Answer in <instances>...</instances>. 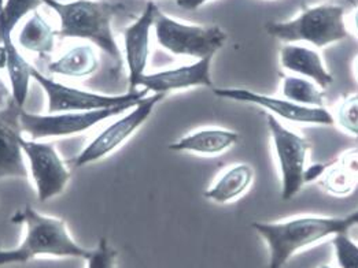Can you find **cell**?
<instances>
[{
	"label": "cell",
	"mask_w": 358,
	"mask_h": 268,
	"mask_svg": "<svg viewBox=\"0 0 358 268\" xmlns=\"http://www.w3.org/2000/svg\"><path fill=\"white\" fill-rule=\"evenodd\" d=\"M43 4L52 8L61 21L57 32L61 37L84 38L98 47L111 61L113 71L122 68V57L113 34V20L125 10L121 3L101 0H41Z\"/></svg>",
	"instance_id": "1"
},
{
	"label": "cell",
	"mask_w": 358,
	"mask_h": 268,
	"mask_svg": "<svg viewBox=\"0 0 358 268\" xmlns=\"http://www.w3.org/2000/svg\"><path fill=\"white\" fill-rule=\"evenodd\" d=\"M251 226L268 245V268H283L298 252L325 238L349 233L343 216L305 215L280 222H254Z\"/></svg>",
	"instance_id": "2"
},
{
	"label": "cell",
	"mask_w": 358,
	"mask_h": 268,
	"mask_svg": "<svg viewBox=\"0 0 358 268\" xmlns=\"http://www.w3.org/2000/svg\"><path fill=\"white\" fill-rule=\"evenodd\" d=\"M265 31L282 43H306L316 48L328 47L349 37L345 8L339 4L303 7L298 17L289 21L268 22Z\"/></svg>",
	"instance_id": "3"
},
{
	"label": "cell",
	"mask_w": 358,
	"mask_h": 268,
	"mask_svg": "<svg viewBox=\"0 0 358 268\" xmlns=\"http://www.w3.org/2000/svg\"><path fill=\"white\" fill-rule=\"evenodd\" d=\"M11 223L24 225L27 228L25 238L20 248L29 260L37 256L77 258L87 260L92 252V249H85L73 239L64 219L43 215L31 205L18 209L11 216Z\"/></svg>",
	"instance_id": "4"
},
{
	"label": "cell",
	"mask_w": 358,
	"mask_h": 268,
	"mask_svg": "<svg viewBox=\"0 0 358 268\" xmlns=\"http://www.w3.org/2000/svg\"><path fill=\"white\" fill-rule=\"evenodd\" d=\"M157 43L178 57L203 59L215 57L228 41L227 32L217 25H191L157 11L154 20Z\"/></svg>",
	"instance_id": "5"
},
{
	"label": "cell",
	"mask_w": 358,
	"mask_h": 268,
	"mask_svg": "<svg viewBox=\"0 0 358 268\" xmlns=\"http://www.w3.org/2000/svg\"><path fill=\"white\" fill-rule=\"evenodd\" d=\"M31 75L32 80L36 81L47 95L48 114L106 110L129 103H138L148 95L145 89H138L135 92H127L122 95H103L91 91H83L44 75L36 67H32Z\"/></svg>",
	"instance_id": "6"
},
{
	"label": "cell",
	"mask_w": 358,
	"mask_h": 268,
	"mask_svg": "<svg viewBox=\"0 0 358 268\" xmlns=\"http://www.w3.org/2000/svg\"><path fill=\"white\" fill-rule=\"evenodd\" d=\"M41 0H0V45L7 51V74L11 84L13 100L17 105H25L31 85L32 65L20 54L11 34L18 22L29 13H35Z\"/></svg>",
	"instance_id": "7"
},
{
	"label": "cell",
	"mask_w": 358,
	"mask_h": 268,
	"mask_svg": "<svg viewBox=\"0 0 358 268\" xmlns=\"http://www.w3.org/2000/svg\"><path fill=\"white\" fill-rule=\"evenodd\" d=\"M138 103H129L106 110L57 114H32L22 108L20 112L21 131L22 133L28 134L31 140L37 141H43L50 137H68L84 133L108 118L129 111Z\"/></svg>",
	"instance_id": "8"
},
{
	"label": "cell",
	"mask_w": 358,
	"mask_h": 268,
	"mask_svg": "<svg viewBox=\"0 0 358 268\" xmlns=\"http://www.w3.org/2000/svg\"><path fill=\"white\" fill-rule=\"evenodd\" d=\"M266 122L282 178V199L291 200L305 185L303 175L308 168L310 142L306 137L288 129L271 114H266Z\"/></svg>",
	"instance_id": "9"
},
{
	"label": "cell",
	"mask_w": 358,
	"mask_h": 268,
	"mask_svg": "<svg viewBox=\"0 0 358 268\" xmlns=\"http://www.w3.org/2000/svg\"><path fill=\"white\" fill-rule=\"evenodd\" d=\"M164 98L165 96L159 94H152L150 96L147 95L135 107L127 111L124 117L108 125L105 131L98 134L71 161V163L74 168H84L106 158L143 126L145 121L151 117L157 104Z\"/></svg>",
	"instance_id": "10"
},
{
	"label": "cell",
	"mask_w": 358,
	"mask_h": 268,
	"mask_svg": "<svg viewBox=\"0 0 358 268\" xmlns=\"http://www.w3.org/2000/svg\"><path fill=\"white\" fill-rule=\"evenodd\" d=\"M20 145L29 163V172L35 182L37 199L41 202L59 196L71 181L66 163L50 142L20 138Z\"/></svg>",
	"instance_id": "11"
},
{
	"label": "cell",
	"mask_w": 358,
	"mask_h": 268,
	"mask_svg": "<svg viewBox=\"0 0 358 268\" xmlns=\"http://www.w3.org/2000/svg\"><path fill=\"white\" fill-rule=\"evenodd\" d=\"M215 96L228 100L241 101L246 104L258 105L268 111L279 121L283 119L295 125H313V126H334V115L325 107H305L286 100L283 98L268 96L243 88H215Z\"/></svg>",
	"instance_id": "12"
},
{
	"label": "cell",
	"mask_w": 358,
	"mask_h": 268,
	"mask_svg": "<svg viewBox=\"0 0 358 268\" xmlns=\"http://www.w3.org/2000/svg\"><path fill=\"white\" fill-rule=\"evenodd\" d=\"M215 57H208L191 65L161 70L157 73L144 74L139 82V88L147 92L166 95L171 92L185 91L191 88L205 87L212 88V62Z\"/></svg>",
	"instance_id": "13"
},
{
	"label": "cell",
	"mask_w": 358,
	"mask_h": 268,
	"mask_svg": "<svg viewBox=\"0 0 358 268\" xmlns=\"http://www.w3.org/2000/svg\"><path fill=\"white\" fill-rule=\"evenodd\" d=\"M159 8L148 3L143 14L124 31L125 62L128 68V92L139 89V82L145 74L150 57V34L154 28L155 14Z\"/></svg>",
	"instance_id": "14"
},
{
	"label": "cell",
	"mask_w": 358,
	"mask_h": 268,
	"mask_svg": "<svg viewBox=\"0 0 358 268\" xmlns=\"http://www.w3.org/2000/svg\"><path fill=\"white\" fill-rule=\"evenodd\" d=\"M22 107L11 100L0 110V179L28 178L29 170L20 145L22 135L20 112Z\"/></svg>",
	"instance_id": "15"
},
{
	"label": "cell",
	"mask_w": 358,
	"mask_h": 268,
	"mask_svg": "<svg viewBox=\"0 0 358 268\" xmlns=\"http://www.w3.org/2000/svg\"><path fill=\"white\" fill-rule=\"evenodd\" d=\"M280 66L292 75L313 81L325 91L332 82L334 75L328 71L322 54L310 47L299 44H285L279 51Z\"/></svg>",
	"instance_id": "16"
},
{
	"label": "cell",
	"mask_w": 358,
	"mask_h": 268,
	"mask_svg": "<svg viewBox=\"0 0 358 268\" xmlns=\"http://www.w3.org/2000/svg\"><path fill=\"white\" fill-rule=\"evenodd\" d=\"M239 138V133L234 131L206 128L181 137L169 145V149L203 156H217L234 148Z\"/></svg>",
	"instance_id": "17"
},
{
	"label": "cell",
	"mask_w": 358,
	"mask_h": 268,
	"mask_svg": "<svg viewBox=\"0 0 358 268\" xmlns=\"http://www.w3.org/2000/svg\"><path fill=\"white\" fill-rule=\"evenodd\" d=\"M252 181L254 170L250 165H234L218 175L203 196L215 204H228L242 198L250 189Z\"/></svg>",
	"instance_id": "18"
},
{
	"label": "cell",
	"mask_w": 358,
	"mask_h": 268,
	"mask_svg": "<svg viewBox=\"0 0 358 268\" xmlns=\"http://www.w3.org/2000/svg\"><path fill=\"white\" fill-rule=\"evenodd\" d=\"M101 65L98 52L91 45L73 47L66 54L48 65V71L69 78H85L92 75Z\"/></svg>",
	"instance_id": "19"
},
{
	"label": "cell",
	"mask_w": 358,
	"mask_h": 268,
	"mask_svg": "<svg viewBox=\"0 0 358 268\" xmlns=\"http://www.w3.org/2000/svg\"><path fill=\"white\" fill-rule=\"evenodd\" d=\"M55 36L57 32L51 28V25L35 11L20 31L17 43L21 48L43 58L54 51Z\"/></svg>",
	"instance_id": "20"
},
{
	"label": "cell",
	"mask_w": 358,
	"mask_h": 268,
	"mask_svg": "<svg viewBox=\"0 0 358 268\" xmlns=\"http://www.w3.org/2000/svg\"><path fill=\"white\" fill-rule=\"evenodd\" d=\"M280 94L283 99L305 107H324L325 104V91L313 81L292 74L283 77Z\"/></svg>",
	"instance_id": "21"
},
{
	"label": "cell",
	"mask_w": 358,
	"mask_h": 268,
	"mask_svg": "<svg viewBox=\"0 0 358 268\" xmlns=\"http://www.w3.org/2000/svg\"><path fill=\"white\" fill-rule=\"evenodd\" d=\"M320 184L327 193L336 198H346L352 195L358 186L357 181L336 161L334 163H328L320 178Z\"/></svg>",
	"instance_id": "22"
},
{
	"label": "cell",
	"mask_w": 358,
	"mask_h": 268,
	"mask_svg": "<svg viewBox=\"0 0 358 268\" xmlns=\"http://www.w3.org/2000/svg\"><path fill=\"white\" fill-rule=\"evenodd\" d=\"M334 119L345 133L358 140V94L346 95L339 101Z\"/></svg>",
	"instance_id": "23"
},
{
	"label": "cell",
	"mask_w": 358,
	"mask_h": 268,
	"mask_svg": "<svg viewBox=\"0 0 358 268\" xmlns=\"http://www.w3.org/2000/svg\"><path fill=\"white\" fill-rule=\"evenodd\" d=\"M332 245L339 267L358 268V245L348 233L335 235Z\"/></svg>",
	"instance_id": "24"
},
{
	"label": "cell",
	"mask_w": 358,
	"mask_h": 268,
	"mask_svg": "<svg viewBox=\"0 0 358 268\" xmlns=\"http://www.w3.org/2000/svg\"><path fill=\"white\" fill-rule=\"evenodd\" d=\"M117 252L106 238H101L96 248L92 249L87 259V268H115Z\"/></svg>",
	"instance_id": "25"
},
{
	"label": "cell",
	"mask_w": 358,
	"mask_h": 268,
	"mask_svg": "<svg viewBox=\"0 0 358 268\" xmlns=\"http://www.w3.org/2000/svg\"><path fill=\"white\" fill-rule=\"evenodd\" d=\"M336 162L358 182V148L343 152Z\"/></svg>",
	"instance_id": "26"
},
{
	"label": "cell",
	"mask_w": 358,
	"mask_h": 268,
	"mask_svg": "<svg viewBox=\"0 0 358 268\" xmlns=\"http://www.w3.org/2000/svg\"><path fill=\"white\" fill-rule=\"evenodd\" d=\"M27 262H29V259L20 246L14 249H7V251L0 249V267L7 265H15V263H27Z\"/></svg>",
	"instance_id": "27"
},
{
	"label": "cell",
	"mask_w": 358,
	"mask_h": 268,
	"mask_svg": "<svg viewBox=\"0 0 358 268\" xmlns=\"http://www.w3.org/2000/svg\"><path fill=\"white\" fill-rule=\"evenodd\" d=\"M327 166H328V163H315V165L308 166L305 170V175H303L305 185L312 184L315 181H319L322 178Z\"/></svg>",
	"instance_id": "28"
},
{
	"label": "cell",
	"mask_w": 358,
	"mask_h": 268,
	"mask_svg": "<svg viewBox=\"0 0 358 268\" xmlns=\"http://www.w3.org/2000/svg\"><path fill=\"white\" fill-rule=\"evenodd\" d=\"M208 1L209 0H176L180 8H184V10H198Z\"/></svg>",
	"instance_id": "29"
},
{
	"label": "cell",
	"mask_w": 358,
	"mask_h": 268,
	"mask_svg": "<svg viewBox=\"0 0 358 268\" xmlns=\"http://www.w3.org/2000/svg\"><path fill=\"white\" fill-rule=\"evenodd\" d=\"M11 100H13L11 89L4 84V81L0 77V105L6 107Z\"/></svg>",
	"instance_id": "30"
},
{
	"label": "cell",
	"mask_w": 358,
	"mask_h": 268,
	"mask_svg": "<svg viewBox=\"0 0 358 268\" xmlns=\"http://www.w3.org/2000/svg\"><path fill=\"white\" fill-rule=\"evenodd\" d=\"M343 219H345L346 228H348L349 230H350L352 228H355V226H358V209L350 212V214L346 215V216H343Z\"/></svg>",
	"instance_id": "31"
},
{
	"label": "cell",
	"mask_w": 358,
	"mask_h": 268,
	"mask_svg": "<svg viewBox=\"0 0 358 268\" xmlns=\"http://www.w3.org/2000/svg\"><path fill=\"white\" fill-rule=\"evenodd\" d=\"M7 61H8V57H7V51L3 45H0V70L1 68H7Z\"/></svg>",
	"instance_id": "32"
},
{
	"label": "cell",
	"mask_w": 358,
	"mask_h": 268,
	"mask_svg": "<svg viewBox=\"0 0 358 268\" xmlns=\"http://www.w3.org/2000/svg\"><path fill=\"white\" fill-rule=\"evenodd\" d=\"M353 27H355V31L358 36V7L353 13Z\"/></svg>",
	"instance_id": "33"
},
{
	"label": "cell",
	"mask_w": 358,
	"mask_h": 268,
	"mask_svg": "<svg viewBox=\"0 0 358 268\" xmlns=\"http://www.w3.org/2000/svg\"><path fill=\"white\" fill-rule=\"evenodd\" d=\"M355 74H356V78H357L358 81V55L356 61H355Z\"/></svg>",
	"instance_id": "34"
},
{
	"label": "cell",
	"mask_w": 358,
	"mask_h": 268,
	"mask_svg": "<svg viewBox=\"0 0 358 268\" xmlns=\"http://www.w3.org/2000/svg\"><path fill=\"white\" fill-rule=\"evenodd\" d=\"M319 268H334L331 267V266H328V265H322V266H320Z\"/></svg>",
	"instance_id": "35"
},
{
	"label": "cell",
	"mask_w": 358,
	"mask_h": 268,
	"mask_svg": "<svg viewBox=\"0 0 358 268\" xmlns=\"http://www.w3.org/2000/svg\"><path fill=\"white\" fill-rule=\"evenodd\" d=\"M357 148H358V147H357Z\"/></svg>",
	"instance_id": "36"
}]
</instances>
